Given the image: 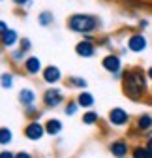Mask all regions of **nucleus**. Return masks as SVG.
<instances>
[{
  "instance_id": "obj_23",
  "label": "nucleus",
  "mask_w": 152,
  "mask_h": 158,
  "mask_svg": "<svg viewBox=\"0 0 152 158\" xmlns=\"http://www.w3.org/2000/svg\"><path fill=\"white\" fill-rule=\"evenodd\" d=\"M70 81H71L73 85H77V87H81V89H83V87H86V81H85V79H79V77H71Z\"/></svg>"
},
{
  "instance_id": "obj_20",
  "label": "nucleus",
  "mask_w": 152,
  "mask_h": 158,
  "mask_svg": "<svg viewBox=\"0 0 152 158\" xmlns=\"http://www.w3.org/2000/svg\"><path fill=\"white\" fill-rule=\"evenodd\" d=\"M96 121H98V115L94 113V111H90V113H86V115L83 117V123H85V124H94Z\"/></svg>"
},
{
  "instance_id": "obj_4",
  "label": "nucleus",
  "mask_w": 152,
  "mask_h": 158,
  "mask_svg": "<svg viewBox=\"0 0 152 158\" xmlns=\"http://www.w3.org/2000/svg\"><path fill=\"white\" fill-rule=\"evenodd\" d=\"M62 100H64V96H62V92H60L58 89H49V90H45V94H43V104L49 106V107L60 106Z\"/></svg>"
},
{
  "instance_id": "obj_31",
  "label": "nucleus",
  "mask_w": 152,
  "mask_h": 158,
  "mask_svg": "<svg viewBox=\"0 0 152 158\" xmlns=\"http://www.w3.org/2000/svg\"><path fill=\"white\" fill-rule=\"evenodd\" d=\"M145 158H152V149L146 147V156H145Z\"/></svg>"
},
{
  "instance_id": "obj_33",
  "label": "nucleus",
  "mask_w": 152,
  "mask_h": 158,
  "mask_svg": "<svg viewBox=\"0 0 152 158\" xmlns=\"http://www.w3.org/2000/svg\"><path fill=\"white\" fill-rule=\"evenodd\" d=\"M146 75H148V79H152V68H148V70H146Z\"/></svg>"
},
{
  "instance_id": "obj_28",
  "label": "nucleus",
  "mask_w": 152,
  "mask_h": 158,
  "mask_svg": "<svg viewBox=\"0 0 152 158\" xmlns=\"http://www.w3.org/2000/svg\"><path fill=\"white\" fill-rule=\"evenodd\" d=\"M6 30H8V25H6L4 21H0V36H2V34H4Z\"/></svg>"
},
{
  "instance_id": "obj_27",
  "label": "nucleus",
  "mask_w": 152,
  "mask_h": 158,
  "mask_svg": "<svg viewBox=\"0 0 152 158\" xmlns=\"http://www.w3.org/2000/svg\"><path fill=\"white\" fill-rule=\"evenodd\" d=\"M0 158H15V154H11L10 151H2L0 152Z\"/></svg>"
},
{
  "instance_id": "obj_35",
  "label": "nucleus",
  "mask_w": 152,
  "mask_h": 158,
  "mask_svg": "<svg viewBox=\"0 0 152 158\" xmlns=\"http://www.w3.org/2000/svg\"><path fill=\"white\" fill-rule=\"evenodd\" d=\"M0 2H4V0H0Z\"/></svg>"
},
{
  "instance_id": "obj_21",
  "label": "nucleus",
  "mask_w": 152,
  "mask_h": 158,
  "mask_svg": "<svg viewBox=\"0 0 152 158\" xmlns=\"http://www.w3.org/2000/svg\"><path fill=\"white\" fill-rule=\"evenodd\" d=\"M146 156V147H135L134 149V158H145Z\"/></svg>"
},
{
  "instance_id": "obj_16",
  "label": "nucleus",
  "mask_w": 152,
  "mask_h": 158,
  "mask_svg": "<svg viewBox=\"0 0 152 158\" xmlns=\"http://www.w3.org/2000/svg\"><path fill=\"white\" fill-rule=\"evenodd\" d=\"M77 104L83 107H90V106H94V96L90 92H81L77 98Z\"/></svg>"
},
{
  "instance_id": "obj_14",
  "label": "nucleus",
  "mask_w": 152,
  "mask_h": 158,
  "mask_svg": "<svg viewBox=\"0 0 152 158\" xmlns=\"http://www.w3.org/2000/svg\"><path fill=\"white\" fill-rule=\"evenodd\" d=\"M60 130H62V124H60L58 118H51V121H47V124H45V132H47V134L56 135Z\"/></svg>"
},
{
  "instance_id": "obj_10",
  "label": "nucleus",
  "mask_w": 152,
  "mask_h": 158,
  "mask_svg": "<svg viewBox=\"0 0 152 158\" xmlns=\"http://www.w3.org/2000/svg\"><path fill=\"white\" fill-rule=\"evenodd\" d=\"M109 149H111V152L115 154L117 158H124V156L128 154V143L122 141V139H120V141H113Z\"/></svg>"
},
{
  "instance_id": "obj_11",
  "label": "nucleus",
  "mask_w": 152,
  "mask_h": 158,
  "mask_svg": "<svg viewBox=\"0 0 152 158\" xmlns=\"http://www.w3.org/2000/svg\"><path fill=\"white\" fill-rule=\"evenodd\" d=\"M25 70L28 73H38L42 70V60L38 56H28L26 60H25Z\"/></svg>"
},
{
  "instance_id": "obj_19",
  "label": "nucleus",
  "mask_w": 152,
  "mask_h": 158,
  "mask_svg": "<svg viewBox=\"0 0 152 158\" xmlns=\"http://www.w3.org/2000/svg\"><path fill=\"white\" fill-rule=\"evenodd\" d=\"M0 85H2L4 89H10L13 85V77L11 73H2V77H0Z\"/></svg>"
},
{
  "instance_id": "obj_3",
  "label": "nucleus",
  "mask_w": 152,
  "mask_h": 158,
  "mask_svg": "<svg viewBox=\"0 0 152 158\" xmlns=\"http://www.w3.org/2000/svg\"><path fill=\"white\" fill-rule=\"evenodd\" d=\"M146 45H148V40L141 32H135L128 38V49L134 51V53H143L146 49Z\"/></svg>"
},
{
  "instance_id": "obj_24",
  "label": "nucleus",
  "mask_w": 152,
  "mask_h": 158,
  "mask_svg": "<svg viewBox=\"0 0 152 158\" xmlns=\"http://www.w3.org/2000/svg\"><path fill=\"white\" fill-rule=\"evenodd\" d=\"M77 104H68V107H66V115H75V111H77Z\"/></svg>"
},
{
  "instance_id": "obj_6",
  "label": "nucleus",
  "mask_w": 152,
  "mask_h": 158,
  "mask_svg": "<svg viewBox=\"0 0 152 158\" xmlns=\"http://www.w3.org/2000/svg\"><path fill=\"white\" fill-rule=\"evenodd\" d=\"M75 51H77L79 56H92L94 53H96V47H94L92 40L86 38V40H83V42H79L77 45H75Z\"/></svg>"
},
{
  "instance_id": "obj_2",
  "label": "nucleus",
  "mask_w": 152,
  "mask_h": 158,
  "mask_svg": "<svg viewBox=\"0 0 152 158\" xmlns=\"http://www.w3.org/2000/svg\"><path fill=\"white\" fill-rule=\"evenodd\" d=\"M100 27L98 17L88 15V13H73L68 17V28L73 32H81V34H90Z\"/></svg>"
},
{
  "instance_id": "obj_12",
  "label": "nucleus",
  "mask_w": 152,
  "mask_h": 158,
  "mask_svg": "<svg viewBox=\"0 0 152 158\" xmlns=\"http://www.w3.org/2000/svg\"><path fill=\"white\" fill-rule=\"evenodd\" d=\"M15 42H17V32L11 30V28H8L2 36H0V44L4 47H11V45H15Z\"/></svg>"
},
{
  "instance_id": "obj_7",
  "label": "nucleus",
  "mask_w": 152,
  "mask_h": 158,
  "mask_svg": "<svg viewBox=\"0 0 152 158\" xmlns=\"http://www.w3.org/2000/svg\"><path fill=\"white\" fill-rule=\"evenodd\" d=\"M43 126L38 123V121H34V123H30L26 128H25V135L28 137V139H32V141H36V139H40V137L43 135Z\"/></svg>"
},
{
  "instance_id": "obj_8",
  "label": "nucleus",
  "mask_w": 152,
  "mask_h": 158,
  "mask_svg": "<svg viewBox=\"0 0 152 158\" xmlns=\"http://www.w3.org/2000/svg\"><path fill=\"white\" fill-rule=\"evenodd\" d=\"M102 64H103V68H105L107 72L115 73V75L120 72V58H118L117 55H107L103 60H102Z\"/></svg>"
},
{
  "instance_id": "obj_13",
  "label": "nucleus",
  "mask_w": 152,
  "mask_h": 158,
  "mask_svg": "<svg viewBox=\"0 0 152 158\" xmlns=\"http://www.w3.org/2000/svg\"><path fill=\"white\" fill-rule=\"evenodd\" d=\"M19 100H21L25 106H32L34 100H36V94H34V90H30V89H23L21 92H19Z\"/></svg>"
},
{
  "instance_id": "obj_18",
  "label": "nucleus",
  "mask_w": 152,
  "mask_h": 158,
  "mask_svg": "<svg viewBox=\"0 0 152 158\" xmlns=\"http://www.w3.org/2000/svg\"><path fill=\"white\" fill-rule=\"evenodd\" d=\"M11 141V130L0 128V145H8Z\"/></svg>"
},
{
  "instance_id": "obj_9",
  "label": "nucleus",
  "mask_w": 152,
  "mask_h": 158,
  "mask_svg": "<svg viewBox=\"0 0 152 158\" xmlns=\"http://www.w3.org/2000/svg\"><path fill=\"white\" fill-rule=\"evenodd\" d=\"M43 81L45 83H56L60 81V70L56 66H47L43 70Z\"/></svg>"
},
{
  "instance_id": "obj_25",
  "label": "nucleus",
  "mask_w": 152,
  "mask_h": 158,
  "mask_svg": "<svg viewBox=\"0 0 152 158\" xmlns=\"http://www.w3.org/2000/svg\"><path fill=\"white\" fill-rule=\"evenodd\" d=\"M15 6H30V0H11Z\"/></svg>"
},
{
  "instance_id": "obj_29",
  "label": "nucleus",
  "mask_w": 152,
  "mask_h": 158,
  "mask_svg": "<svg viewBox=\"0 0 152 158\" xmlns=\"http://www.w3.org/2000/svg\"><path fill=\"white\" fill-rule=\"evenodd\" d=\"M15 158H32L28 152H19V154H15Z\"/></svg>"
},
{
  "instance_id": "obj_22",
  "label": "nucleus",
  "mask_w": 152,
  "mask_h": 158,
  "mask_svg": "<svg viewBox=\"0 0 152 158\" xmlns=\"http://www.w3.org/2000/svg\"><path fill=\"white\" fill-rule=\"evenodd\" d=\"M30 47H32V45H30V40H28V38H23V40H21V47H19V49L26 53Z\"/></svg>"
},
{
  "instance_id": "obj_15",
  "label": "nucleus",
  "mask_w": 152,
  "mask_h": 158,
  "mask_svg": "<svg viewBox=\"0 0 152 158\" xmlns=\"http://www.w3.org/2000/svg\"><path fill=\"white\" fill-rule=\"evenodd\" d=\"M137 128L143 130V132L150 130V128H152V117H150V115H141V117L137 118Z\"/></svg>"
},
{
  "instance_id": "obj_5",
  "label": "nucleus",
  "mask_w": 152,
  "mask_h": 158,
  "mask_svg": "<svg viewBox=\"0 0 152 158\" xmlns=\"http://www.w3.org/2000/svg\"><path fill=\"white\" fill-rule=\"evenodd\" d=\"M109 121H111V124H115V126H124V124L130 121V115H128L124 109L115 107V109L109 111Z\"/></svg>"
},
{
  "instance_id": "obj_17",
  "label": "nucleus",
  "mask_w": 152,
  "mask_h": 158,
  "mask_svg": "<svg viewBox=\"0 0 152 158\" xmlns=\"http://www.w3.org/2000/svg\"><path fill=\"white\" fill-rule=\"evenodd\" d=\"M53 21H54V17H53L51 11H42L40 15H38V23H40L42 27H49Z\"/></svg>"
},
{
  "instance_id": "obj_26",
  "label": "nucleus",
  "mask_w": 152,
  "mask_h": 158,
  "mask_svg": "<svg viewBox=\"0 0 152 158\" xmlns=\"http://www.w3.org/2000/svg\"><path fill=\"white\" fill-rule=\"evenodd\" d=\"M23 56H25V51L19 49V51H15V53H13V60H21Z\"/></svg>"
},
{
  "instance_id": "obj_1",
  "label": "nucleus",
  "mask_w": 152,
  "mask_h": 158,
  "mask_svg": "<svg viewBox=\"0 0 152 158\" xmlns=\"http://www.w3.org/2000/svg\"><path fill=\"white\" fill-rule=\"evenodd\" d=\"M122 87H124V94L131 100H139V98L146 92V75L139 70L134 68L124 73L122 79Z\"/></svg>"
},
{
  "instance_id": "obj_32",
  "label": "nucleus",
  "mask_w": 152,
  "mask_h": 158,
  "mask_svg": "<svg viewBox=\"0 0 152 158\" xmlns=\"http://www.w3.org/2000/svg\"><path fill=\"white\" fill-rule=\"evenodd\" d=\"M148 149H152V135H148V143H146Z\"/></svg>"
},
{
  "instance_id": "obj_34",
  "label": "nucleus",
  "mask_w": 152,
  "mask_h": 158,
  "mask_svg": "<svg viewBox=\"0 0 152 158\" xmlns=\"http://www.w3.org/2000/svg\"><path fill=\"white\" fill-rule=\"evenodd\" d=\"M0 53H2V44H0Z\"/></svg>"
},
{
  "instance_id": "obj_30",
  "label": "nucleus",
  "mask_w": 152,
  "mask_h": 158,
  "mask_svg": "<svg viewBox=\"0 0 152 158\" xmlns=\"http://www.w3.org/2000/svg\"><path fill=\"white\" fill-rule=\"evenodd\" d=\"M139 27H141V28L148 27V21H146V19H141V21H139Z\"/></svg>"
}]
</instances>
